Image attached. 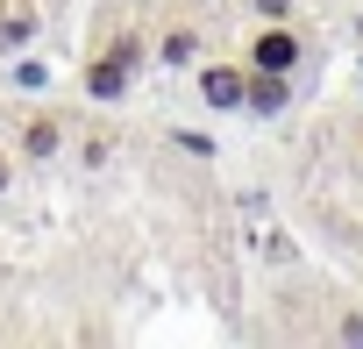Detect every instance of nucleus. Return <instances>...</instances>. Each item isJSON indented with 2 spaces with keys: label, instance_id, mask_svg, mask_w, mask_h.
I'll use <instances>...</instances> for the list:
<instances>
[{
  "label": "nucleus",
  "instance_id": "0eeeda50",
  "mask_svg": "<svg viewBox=\"0 0 363 349\" xmlns=\"http://www.w3.org/2000/svg\"><path fill=\"white\" fill-rule=\"evenodd\" d=\"M250 8H257V22H292L299 0H250Z\"/></svg>",
  "mask_w": 363,
  "mask_h": 349
},
{
  "label": "nucleus",
  "instance_id": "7ed1b4c3",
  "mask_svg": "<svg viewBox=\"0 0 363 349\" xmlns=\"http://www.w3.org/2000/svg\"><path fill=\"white\" fill-rule=\"evenodd\" d=\"M193 79H200V107L207 114H242L250 107V65H193Z\"/></svg>",
  "mask_w": 363,
  "mask_h": 349
},
{
  "label": "nucleus",
  "instance_id": "39448f33",
  "mask_svg": "<svg viewBox=\"0 0 363 349\" xmlns=\"http://www.w3.org/2000/svg\"><path fill=\"white\" fill-rule=\"evenodd\" d=\"M292 107V79L285 72H250V114H285Z\"/></svg>",
  "mask_w": 363,
  "mask_h": 349
},
{
  "label": "nucleus",
  "instance_id": "20e7f679",
  "mask_svg": "<svg viewBox=\"0 0 363 349\" xmlns=\"http://www.w3.org/2000/svg\"><path fill=\"white\" fill-rule=\"evenodd\" d=\"M157 65H164V72H193V65H200V29H193V22L164 29V36H157Z\"/></svg>",
  "mask_w": 363,
  "mask_h": 349
},
{
  "label": "nucleus",
  "instance_id": "6e6552de",
  "mask_svg": "<svg viewBox=\"0 0 363 349\" xmlns=\"http://www.w3.org/2000/svg\"><path fill=\"white\" fill-rule=\"evenodd\" d=\"M171 143H178V150H186V157H214V143H207V135H200V128H178V135H171Z\"/></svg>",
  "mask_w": 363,
  "mask_h": 349
},
{
  "label": "nucleus",
  "instance_id": "9b49d317",
  "mask_svg": "<svg viewBox=\"0 0 363 349\" xmlns=\"http://www.w3.org/2000/svg\"><path fill=\"white\" fill-rule=\"evenodd\" d=\"M342 342H363V314H349V321H342Z\"/></svg>",
  "mask_w": 363,
  "mask_h": 349
},
{
  "label": "nucleus",
  "instance_id": "f257e3e1",
  "mask_svg": "<svg viewBox=\"0 0 363 349\" xmlns=\"http://www.w3.org/2000/svg\"><path fill=\"white\" fill-rule=\"evenodd\" d=\"M135 65H143V36H135V29H114V36L79 65V93H86L93 107H114V100H128Z\"/></svg>",
  "mask_w": 363,
  "mask_h": 349
},
{
  "label": "nucleus",
  "instance_id": "423d86ee",
  "mask_svg": "<svg viewBox=\"0 0 363 349\" xmlns=\"http://www.w3.org/2000/svg\"><path fill=\"white\" fill-rule=\"evenodd\" d=\"M57 150H65V121H57V114H29V121H22V157L43 164V157H57Z\"/></svg>",
  "mask_w": 363,
  "mask_h": 349
},
{
  "label": "nucleus",
  "instance_id": "f03ea898",
  "mask_svg": "<svg viewBox=\"0 0 363 349\" xmlns=\"http://www.w3.org/2000/svg\"><path fill=\"white\" fill-rule=\"evenodd\" d=\"M250 72H299L306 65V29L299 22H257V36H250V57H242Z\"/></svg>",
  "mask_w": 363,
  "mask_h": 349
},
{
  "label": "nucleus",
  "instance_id": "9d476101",
  "mask_svg": "<svg viewBox=\"0 0 363 349\" xmlns=\"http://www.w3.org/2000/svg\"><path fill=\"white\" fill-rule=\"evenodd\" d=\"M8 186H15V157L0 150V200H8Z\"/></svg>",
  "mask_w": 363,
  "mask_h": 349
},
{
  "label": "nucleus",
  "instance_id": "f8f14e48",
  "mask_svg": "<svg viewBox=\"0 0 363 349\" xmlns=\"http://www.w3.org/2000/svg\"><path fill=\"white\" fill-rule=\"evenodd\" d=\"M356 164H363V128H356Z\"/></svg>",
  "mask_w": 363,
  "mask_h": 349
},
{
  "label": "nucleus",
  "instance_id": "1a4fd4ad",
  "mask_svg": "<svg viewBox=\"0 0 363 349\" xmlns=\"http://www.w3.org/2000/svg\"><path fill=\"white\" fill-rule=\"evenodd\" d=\"M107 150H114V135H86V150H79V157H86V164H107Z\"/></svg>",
  "mask_w": 363,
  "mask_h": 349
}]
</instances>
